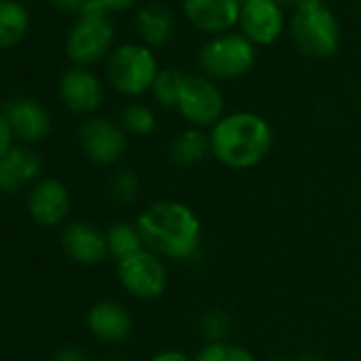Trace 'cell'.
Masks as SVG:
<instances>
[{
	"label": "cell",
	"mask_w": 361,
	"mask_h": 361,
	"mask_svg": "<svg viewBox=\"0 0 361 361\" xmlns=\"http://www.w3.org/2000/svg\"><path fill=\"white\" fill-rule=\"evenodd\" d=\"M238 3H240V5H243V3H247V0H238Z\"/></svg>",
	"instance_id": "35"
},
{
	"label": "cell",
	"mask_w": 361,
	"mask_h": 361,
	"mask_svg": "<svg viewBox=\"0 0 361 361\" xmlns=\"http://www.w3.org/2000/svg\"><path fill=\"white\" fill-rule=\"evenodd\" d=\"M289 32L298 51L310 60H327L340 45V24L325 5L295 9Z\"/></svg>",
	"instance_id": "5"
},
{
	"label": "cell",
	"mask_w": 361,
	"mask_h": 361,
	"mask_svg": "<svg viewBox=\"0 0 361 361\" xmlns=\"http://www.w3.org/2000/svg\"><path fill=\"white\" fill-rule=\"evenodd\" d=\"M30 28L28 11L16 0H0V49L16 47Z\"/></svg>",
	"instance_id": "20"
},
{
	"label": "cell",
	"mask_w": 361,
	"mask_h": 361,
	"mask_svg": "<svg viewBox=\"0 0 361 361\" xmlns=\"http://www.w3.org/2000/svg\"><path fill=\"white\" fill-rule=\"evenodd\" d=\"M28 211L39 226H60L71 211L68 188L60 178H41L28 196Z\"/></svg>",
	"instance_id": "12"
},
{
	"label": "cell",
	"mask_w": 361,
	"mask_h": 361,
	"mask_svg": "<svg viewBox=\"0 0 361 361\" xmlns=\"http://www.w3.org/2000/svg\"><path fill=\"white\" fill-rule=\"evenodd\" d=\"M209 155H213L211 134L200 128L183 130L168 145V159L176 168H194L202 164Z\"/></svg>",
	"instance_id": "19"
},
{
	"label": "cell",
	"mask_w": 361,
	"mask_h": 361,
	"mask_svg": "<svg viewBox=\"0 0 361 361\" xmlns=\"http://www.w3.org/2000/svg\"><path fill=\"white\" fill-rule=\"evenodd\" d=\"M85 3H87V0H51V5L58 11H64V13H81Z\"/></svg>",
	"instance_id": "30"
},
{
	"label": "cell",
	"mask_w": 361,
	"mask_h": 361,
	"mask_svg": "<svg viewBox=\"0 0 361 361\" xmlns=\"http://www.w3.org/2000/svg\"><path fill=\"white\" fill-rule=\"evenodd\" d=\"M79 145L87 159L98 166H115L126 149V130L106 117H87L79 128Z\"/></svg>",
	"instance_id": "9"
},
{
	"label": "cell",
	"mask_w": 361,
	"mask_h": 361,
	"mask_svg": "<svg viewBox=\"0 0 361 361\" xmlns=\"http://www.w3.org/2000/svg\"><path fill=\"white\" fill-rule=\"evenodd\" d=\"M145 249L161 259L188 262L202 245V221L196 211L180 200L149 204L136 219Z\"/></svg>",
	"instance_id": "1"
},
{
	"label": "cell",
	"mask_w": 361,
	"mask_h": 361,
	"mask_svg": "<svg viewBox=\"0 0 361 361\" xmlns=\"http://www.w3.org/2000/svg\"><path fill=\"white\" fill-rule=\"evenodd\" d=\"M157 58L153 49L138 43H126L115 47L104 64L109 83L126 96H140L149 92L159 75Z\"/></svg>",
	"instance_id": "3"
},
{
	"label": "cell",
	"mask_w": 361,
	"mask_h": 361,
	"mask_svg": "<svg viewBox=\"0 0 361 361\" xmlns=\"http://www.w3.org/2000/svg\"><path fill=\"white\" fill-rule=\"evenodd\" d=\"M272 361H291V359H287V357H279V359H272Z\"/></svg>",
	"instance_id": "34"
},
{
	"label": "cell",
	"mask_w": 361,
	"mask_h": 361,
	"mask_svg": "<svg viewBox=\"0 0 361 361\" xmlns=\"http://www.w3.org/2000/svg\"><path fill=\"white\" fill-rule=\"evenodd\" d=\"M96 3L104 11H123V9H130L132 5H136L138 0H96Z\"/></svg>",
	"instance_id": "31"
},
{
	"label": "cell",
	"mask_w": 361,
	"mask_h": 361,
	"mask_svg": "<svg viewBox=\"0 0 361 361\" xmlns=\"http://www.w3.org/2000/svg\"><path fill=\"white\" fill-rule=\"evenodd\" d=\"M62 247L71 259H75L83 266L100 264L109 255L106 234L87 221L68 224L62 234Z\"/></svg>",
	"instance_id": "15"
},
{
	"label": "cell",
	"mask_w": 361,
	"mask_h": 361,
	"mask_svg": "<svg viewBox=\"0 0 361 361\" xmlns=\"http://www.w3.org/2000/svg\"><path fill=\"white\" fill-rule=\"evenodd\" d=\"M136 32L149 49L164 47L172 41L176 30V18L170 7L161 3H147L136 11Z\"/></svg>",
	"instance_id": "18"
},
{
	"label": "cell",
	"mask_w": 361,
	"mask_h": 361,
	"mask_svg": "<svg viewBox=\"0 0 361 361\" xmlns=\"http://www.w3.org/2000/svg\"><path fill=\"white\" fill-rule=\"evenodd\" d=\"M209 134L213 157L234 170H247L262 164L274 142L272 126L251 111L224 115Z\"/></svg>",
	"instance_id": "2"
},
{
	"label": "cell",
	"mask_w": 361,
	"mask_h": 361,
	"mask_svg": "<svg viewBox=\"0 0 361 361\" xmlns=\"http://www.w3.org/2000/svg\"><path fill=\"white\" fill-rule=\"evenodd\" d=\"M51 361H90V355L83 348L77 346H64L54 353Z\"/></svg>",
	"instance_id": "28"
},
{
	"label": "cell",
	"mask_w": 361,
	"mask_h": 361,
	"mask_svg": "<svg viewBox=\"0 0 361 361\" xmlns=\"http://www.w3.org/2000/svg\"><path fill=\"white\" fill-rule=\"evenodd\" d=\"M87 327L98 340L119 344L132 334V314L123 304L115 300H102L90 308Z\"/></svg>",
	"instance_id": "16"
},
{
	"label": "cell",
	"mask_w": 361,
	"mask_h": 361,
	"mask_svg": "<svg viewBox=\"0 0 361 361\" xmlns=\"http://www.w3.org/2000/svg\"><path fill=\"white\" fill-rule=\"evenodd\" d=\"M60 98L62 102L73 111V113H94L102 100H104V87L102 81L90 73L87 68H71L60 77V85H58Z\"/></svg>",
	"instance_id": "13"
},
{
	"label": "cell",
	"mask_w": 361,
	"mask_h": 361,
	"mask_svg": "<svg viewBox=\"0 0 361 361\" xmlns=\"http://www.w3.org/2000/svg\"><path fill=\"white\" fill-rule=\"evenodd\" d=\"M81 20L75 24L66 39V54L77 66H90L98 60H102L115 39V30L111 20L106 18V11L96 3L87 0L81 9Z\"/></svg>",
	"instance_id": "6"
},
{
	"label": "cell",
	"mask_w": 361,
	"mask_h": 361,
	"mask_svg": "<svg viewBox=\"0 0 361 361\" xmlns=\"http://www.w3.org/2000/svg\"><path fill=\"white\" fill-rule=\"evenodd\" d=\"M117 276L121 287L138 300H155L168 287L166 264L149 249L117 262Z\"/></svg>",
	"instance_id": "8"
},
{
	"label": "cell",
	"mask_w": 361,
	"mask_h": 361,
	"mask_svg": "<svg viewBox=\"0 0 361 361\" xmlns=\"http://www.w3.org/2000/svg\"><path fill=\"white\" fill-rule=\"evenodd\" d=\"M119 126L134 136H149L157 128V117L151 106L142 102H130L119 115Z\"/></svg>",
	"instance_id": "23"
},
{
	"label": "cell",
	"mask_w": 361,
	"mask_h": 361,
	"mask_svg": "<svg viewBox=\"0 0 361 361\" xmlns=\"http://www.w3.org/2000/svg\"><path fill=\"white\" fill-rule=\"evenodd\" d=\"M43 170V157L35 149L13 147L0 157V192L20 194L28 183L39 178Z\"/></svg>",
	"instance_id": "14"
},
{
	"label": "cell",
	"mask_w": 361,
	"mask_h": 361,
	"mask_svg": "<svg viewBox=\"0 0 361 361\" xmlns=\"http://www.w3.org/2000/svg\"><path fill=\"white\" fill-rule=\"evenodd\" d=\"M194 361H257L253 353L234 342H207Z\"/></svg>",
	"instance_id": "24"
},
{
	"label": "cell",
	"mask_w": 361,
	"mask_h": 361,
	"mask_svg": "<svg viewBox=\"0 0 361 361\" xmlns=\"http://www.w3.org/2000/svg\"><path fill=\"white\" fill-rule=\"evenodd\" d=\"M240 35L255 47L272 45L285 30V16L274 0H247L240 7Z\"/></svg>",
	"instance_id": "10"
},
{
	"label": "cell",
	"mask_w": 361,
	"mask_h": 361,
	"mask_svg": "<svg viewBox=\"0 0 361 361\" xmlns=\"http://www.w3.org/2000/svg\"><path fill=\"white\" fill-rule=\"evenodd\" d=\"M176 111L192 128L207 130L226 115V98L217 81L204 75H188L180 87Z\"/></svg>",
	"instance_id": "7"
},
{
	"label": "cell",
	"mask_w": 361,
	"mask_h": 361,
	"mask_svg": "<svg viewBox=\"0 0 361 361\" xmlns=\"http://www.w3.org/2000/svg\"><path fill=\"white\" fill-rule=\"evenodd\" d=\"M106 249H109V255L115 257L117 262L138 253L145 249L142 245V238L138 234V228L136 224H128V221H115L106 232Z\"/></svg>",
	"instance_id": "21"
},
{
	"label": "cell",
	"mask_w": 361,
	"mask_h": 361,
	"mask_svg": "<svg viewBox=\"0 0 361 361\" xmlns=\"http://www.w3.org/2000/svg\"><path fill=\"white\" fill-rule=\"evenodd\" d=\"M147 361H194V357H190L183 350H159L155 355H151Z\"/></svg>",
	"instance_id": "29"
},
{
	"label": "cell",
	"mask_w": 361,
	"mask_h": 361,
	"mask_svg": "<svg viewBox=\"0 0 361 361\" xmlns=\"http://www.w3.org/2000/svg\"><path fill=\"white\" fill-rule=\"evenodd\" d=\"M238 0H183V13L188 22L207 35H226L240 20Z\"/></svg>",
	"instance_id": "11"
},
{
	"label": "cell",
	"mask_w": 361,
	"mask_h": 361,
	"mask_svg": "<svg viewBox=\"0 0 361 361\" xmlns=\"http://www.w3.org/2000/svg\"><path fill=\"white\" fill-rule=\"evenodd\" d=\"M319 5H325V0H298L295 9H302V7H319Z\"/></svg>",
	"instance_id": "32"
},
{
	"label": "cell",
	"mask_w": 361,
	"mask_h": 361,
	"mask_svg": "<svg viewBox=\"0 0 361 361\" xmlns=\"http://www.w3.org/2000/svg\"><path fill=\"white\" fill-rule=\"evenodd\" d=\"M255 45L240 32L217 35L200 47L198 66L213 81H234L255 66Z\"/></svg>",
	"instance_id": "4"
},
{
	"label": "cell",
	"mask_w": 361,
	"mask_h": 361,
	"mask_svg": "<svg viewBox=\"0 0 361 361\" xmlns=\"http://www.w3.org/2000/svg\"><path fill=\"white\" fill-rule=\"evenodd\" d=\"M13 130L11 123L5 115V111H0V157H3L9 149H13Z\"/></svg>",
	"instance_id": "27"
},
{
	"label": "cell",
	"mask_w": 361,
	"mask_h": 361,
	"mask_svg": "<svg viewBox=\"0 0 361 361\" xmlns=\"http://www.w3.org/2000/svg\"><path fill=\"white\" fill-rule=\"evenodd\" d=\"M109 194L123 204H130L140 194V180L132 168H119L109 178Z\"/></svg>",
	"instance_id": "25"
},
{
	"label": "cell",
	"mask_w": 361,
	"mask_h": 361,
	"mask_svg": "<svg viewBox=\"0 0 361 361\" xmlns=\"http://www.w3.org/2000/svg\"><path fill=\"white\" fill-rule=\"evenodd\" d=\"M232 331V317L224 308H211L200 319V334L209 342H226Z\"/></svg>",
	"instance_id": "26"
},
{
	"label": "cell",
	"mask_w": 361,
	"mask_h": 361,
	"mask_svg": "<svg viewBox=\"0 0 361 361\" xmlns=\"http://www.w3.org/2000/svg\"><path fill=\"white\" fill-rule=\"evenodd\" d=\"M5 115L11 123L13 134L28 142H39V140L47 138L51 132V117H49L47 109L41 106L32 98L11 100L5 106Z\"/></svg>",
	"instance_id": "17"
},
{
	"label": "cell",
	"mask_w": 361,
	"mask_h": 361,
	"mask_svg": "<svg viewBox=\"0 0 361 361\" xmlns=\"http://www.w3.org/2000/svg\"><path fill=\"white\" fill-rule=\"evenodd\" d=\"M274 3H279V5H295L298 0H274Z\"/></svg>",
	"instance_id": "33"
},
{
	"label": "cell",
	"mask_w": 361,
	"mask_h": 361,
	"mask_svg": "<svg viewBox=\"0 0 361 361\" xmlns=\"http://www.w3.org/2000/svg\"><path fill=\"white\" fill-rule=\"evenodd\" d=\"M185 77L188 75L180 73L178 68H161L153 87H151L153 98L166 109H176L180 87H183V83H185Z\"/></svg>",
	"instance_id": "22"
}]
</instances>
